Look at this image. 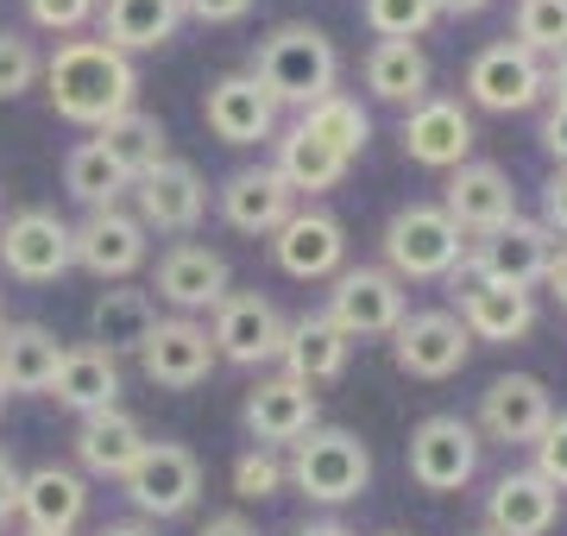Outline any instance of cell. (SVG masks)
Listing matches in <instances>:
<instances>
[{"label": "cell", "mask_w": 567, "mask_h": 536, "mask_svg": "<svg viewBox=\"0 0 567 536\" xmlns=\"http://www.w3.org/2000/svg\"><path fill=\"white\" fill-rule=\"evenodd\" d=\"M39 76H44L51 107H58L70 126H95V133H102L114 114L140 107L133 102V95H140V70H133V58L114 51V44H102V39L58 44V58L44 63Z\"/></svg>", "instance_id": "cell-1"}, {"label": "cell", "mask_w": 567, "mask_h": 536, "mask_svg": "<svg viewBox=\"0 0 567 536\" xmlns=\"http://www.w3.org/2000/svg\"><path fill=\"white\" fill-rule=\"evenodd\" d=\"M252 83L278 107H316L341 83V51H334V39H328L322 25L290 20V25H278V32L259 39V51H252Z\"/></svg>", "instance_id": "cell-2"}, {"label": "cell", "mask_w": 567, "mask_h": 536, "mask_svg": "<svg viewBox=\"0 0 567 536\" xmlns=\"http://www.w3.org/2000/svg\"><path fill=\"white\" fill-rule=\"evenodd\" d=\"M365 480H372V449L334 423H316L284 454V486H297L309 505H353L365 493Z\"/></svg>", "instance_id": "cell-3"}, {"label": "cell", "mask_w": 567, "mask_h": 536, "mask_svg": "<svg viewBox=\"0 0 567 536\" xmlns=\"http://www.w3.org/2000/svg\"><path fill=\"white\" fill-rule=\"evenodd\" d=\"M555 234H548L543 221H505V227H492V234H480V240H466L461 252V266H454V285H511V290H529V285H543V271L548 259H555Z\"/></svg>", "instance_id": "cell-4"}, {"label": "cell", "mask_w": 567, "mask_h": 536, "mask_svg": "<svg viewBox=\"0 0 567 536\" xmlns=\"http://www.w3.org/2000/svg\"><path fill=\"white\" fill-rule=\"evenodd\" d=\"M466 252V234L442 215V203H410L385 221V271L404 278H454Z\"/></svg>", "instance_id": "cell-5"}, {"label": "cell", "mask_w": 567, "mask_h": 536, "mask_svg": "<svg viewBox=\"0 0 567 536\" xmlns=\"http://www.w3.org/2000/svg\"><path fill=\"white\" fill-rule=\"evenodd\" d=\"M121 486L140 517H183L203 498V461L183 442H145L140 461L121 474Z\"/></svg>", "instance_id": "cell-6"}, {"label": "cell", "mask_w": 567, "mask_h": 536, "mask_svg": "<svg viewBox=\"0 0 567 536\" xmlns=\"http://www.w3.org/2000/svg\"><path fill=\"white\" fill-rule=\"evenodd\" d=\"M322 316L347 334V341H372V334L398 329L410 316V303H404V285H398L385 266H341Z\"/></svg>", "instance_id": "cell-7"}, {"label": "cell", "mask_w": 567, "mask_h": 536, "mask_svg": "<svg viewBox=\"0 0 567 536\" xmlns=\"http://www.w3.org/2000/svg\"><path fill=\"white\" fill-rule=\"evenodd\" d=\"M0 266L20 285H58L63 271L76 266L70 259V221L58 208H20L0 221Z\"/></svg>", "instance_id": "cell-8"}, {"label": "cell", "mask_w": 567, "mask_h": 536, "mask_svg": "<svg viewBox=\"0 0 567 536\" xmlns=\"http://www.w3.org/2000/svg\"><path fill=\"white\" fill-rule=\"evenodd\" d=\"M480 474V430L466 416H423L410 430V480L423 493H461Z\"/></svg>", "instance_id": "cell-9"}, {"label": "cell", "mask_w": 567, "mask_h": 536, "mask_svg": "<svg viewBox=\"0 0 567 536\" xmlns=\"http://www.w3.org/2000/svg\"><path fill=\"white\" fill-rule=\"evenodd\" d=\"M215 322H208V341H215V360H234V367H265L284 353V316L271 297L259 290H227L215 303Z\"/></svg>", "instance_id": "cell-10"}, {"label": "cell", "mask_w": 567, "mask_h": 536, "mask_svg": "<svg viewBox=\"0 0 567 536\" xmlns=\"http://www.w3.org/2000/svg\"><path fill=\"white\" fill-rule=\"evenodd\" d=\"M466 102L486 114H524L543 102V58H529L517 39L486 44L480 58L466 63Z\"/></svg>", "instance_id": "cell-11"}, {"label": "cell", "mask_w": 567, "mask_h": 536, "mask_svg": "<svg viewBox=\"0 0 567 536\" xmlns=\"http://www.w3.org/2000/svg\"><path fill=\"white\" fill-rule=\"evenodd\" d=\"M145 252H152V240H145L140 215H126V208H89V215L70 227V259H76L82 271H95L102 285L133 278V271L145 266Z\"/></svg>", "instance_id": "cell-12"}, {"label": "cell", "mask_w": 567, "mask_h": 536, "mask_svg": "<svg viewBox=\"0 0 567 536\" xmlns=\"http://www.w3.org/2000/svg\"><path fill=\"white\" fill-rule=\"evenodd\" d=\"M466 353H473V334L461 329L454 310H416L391 329V360L410 379H454L466 367Z\"/></svg>", "instance_id": "cell-13"}, {"label": "cell", "mask_w": 567, "mask_h": 536, "mask_svg": "<svg viewBox=\"0 0 567 536\" xmlns=\"http://www.w3.org/2000/svg\"><path fill=\"white\" fill-rule=\"evenodd\" d=\"M140 367L158 392H196L215 372V341L196 316H158V329L140 348Z\"/></svg>", "instance_id": "cell-14"}, {"label": "cell", "mask_w": 567, "mask_h": 536, "mask_svg": "<svg viewBox=\"0 0 567 536\" xmlns=\"http://www.w3.org/2000/svg\"><path fill=\"white\" fill-rule=\"evenodd\" d=\"M442 215L461 234H492V227L517 221V189H511V177L498 165H486V158H466V165L447 171V189H442Z\"/></svg>", "instance_id": "cell-15"}, {"label": "cell", "mask_w": 567, "mask_h": 536, "mask_svg": "<svg viewBox=\"0 0 567 536\" xmlns=\"http://www.w3.org/2000/svg\"><path fill=\"white\" fill-rule=\"evenodd\" d=\"M271 259H278L290 278H303V285L334 278V271L347 266V227L334 221L328 208H290L284 227L271 234Z\"/></svg>", "instance_id": "cell-16"}, {"label": "cell", "mask_w": 567, "mask_h": 536, "mask_svg": "<svg viewBox=\"0 0 567 536\" xmlns=\"http://www.w3.org/2000/svg\"><path fill=\"white\" fill-rule=\"evenodd\" d=\"M203 121L221 145H265L278 133V102L252 83V70H227L203 95Z\"/></svg>", "instance_id": "cell-17"}, {"label": "cell", "mask_w": 567, "mask_h": 536, "mask_svg": "<svg viewBox=\"0 0 567 536\" xmlns=\"http://www.w3.org/2000/svg\"><path fill=\"white\" fill-rule=\"evenodd\" d=\"M133 215H140V227L152 234H189V227L203 221V208H208V184H203V171L196 165H183V158H164L158 171H145L140 184H133Z\"/></svg>", "instance_id": "cell-18"}, {"label": "cell", "mask_w": 567, "mask_h": 536, "mask_svg": "<svg viewBox=\"0 0 567 536\" xmlns=\"http://www.w3.org/2000/svg\"><path fill=\"white\" fill-rule=\"evenodd\" d=\"M152 290H158L177 316H196V310H215L234 285H227V259L215 247H203V240H177V247L158 252V278H152Z\"/></svg>", "instance_id": "cell-19"}, {"label": "cell", "mask_w": 567, "mask_h": 536, "mask_svg": "<svg viewBox=\"0 0 567 536\" xmlns=\"http://www.w3.org/2000/svg\"><path fill=\"white\" fill-rule=\"evenodd\" d=\"M398 140H404V158H416L429 171H454L473 158V114L454 95H429V102H416L404 114Z\"/></svg>", "instance_id": "cell-20"}, {"label": "cell", "mask_w": 567, "mask_h": 536, "mask_svg": "<svg viewBox=\"0 0 567 536\" xmlns=\"http://www.w3.org/2000/svg\"><path fill=\"white\" fill-rule=\"evenodd\" d=\"M555 416L548 404V385L543 379H529V372H505V379H492L486 398H480V430L492 442H505V449H529L543 423Z\"/></svg>", "instance_id": "cell-21"}, {"label": "cell", "mask_w": 567, "mask_h": 536, "mask_svg": "<svg viewBox=\"0 0 567 536\" xmlns=\"http://www.w3.org/2000/svg\"><path fill=\"white\" fill-rule=\"evenodd\" d=\"M246 430H252V442L259 449H290L297 435L316 430V392L309 385H297V379H259L252 392H246Z\"/></svg>", "instance_id": "cell-22"}, {"label": "cell", "mask_w": 567, "mask_h": 536, "mask_svg": "<svg viewBox=\"0 0 567 536\" xmlns=\"http://www.w3.org/2000/svg\"><path fill=\"white\" fill-rule=\"evenodd\" d=\"M51 398H58L63 411H76V416L114 411V404H121V360H114V353H102L95 341L63 348L58 372H51Z\"/></svg>", "instance_id": "cell-23"}, {"label": "cell", "mask_w": 567, "mask_h": 536, "mask_svg": "<svg viewBox=\"0 0 567 536\" xmlns=\"http://www.w3.org/2000/svg\"><path fill=\"white\" fill-rule=\"evenodd\" d=\"M347 353H353V341H347L334 322H328L322 310L316 316H297V322H284V379H297V385H334L347 372Z\"/></svg>", "instance_id": "cell-24"}, {"label": "cell", "mask_w": 567, "mask_h": 536, "mask_svg": "<svg viewBox=\"0 0 567 536\" xmlns=\"http://www.w3.org/2000/svg\"><path fill=\"white\" fill-rule=\"evenodd\" d=\"M561 517V493L543 474H505L486 493V530L492 536H548Z\"/></svg>", "instance_id": "cell-25"}, {"label": "cell", "mask_w": 567, "mask_h": 536, "mask_svg": "<svg viewBox=\"0 0 567 536\" xmlns=\"http://www.w3.org/2000/svg\"><path fill=\"white\" fill-rule=\"evenodd\" d=\"M82 512H89V486H82L76 467H58L44 461L20 480V524L25 530H58V536H76Z\"/></svg>", "instance_id": "cell-26"}, {"label": "cell", "mask_w": 567, "mask_h": 536, "mask_svg": "<svg viewBox=\"0 0 567 536\" xmlns=\"http://www.w3.org/2000/svg\"><path fill=\"white\" fill-rule=\"evenodd\" d=\"M454 316L473 341H524L536 329V297L511 285H454Z\"/></svg>", "instance_id": "cell-27"}, {"label": "cell", "mask_w": 567, "mask_h": 536, "mask_svg": "<svg viewBox=\"0 0 567 536\" xmlns=\"http://www.w3.org/2000/svg\"><path fill=\"white\" fill-rule=\"evenodd\" d=\"M290 208H297V196L271 165H246L221 184V221L234 234H278Z\"/></svg>", "instance_id": "cell-28"}, {"label": "cell", "mask_w": 567, "mask_h": 536, "mask_svg": "<svg viewBox=\"0 0 567 536\" xmlns=\"http://www.w3.org/2000/svg\"><path fill=\"white\" fill-rule=\"evenodd\" d=\"M145 449V430H140V416L133 411H95V416H82L76 423V467L82 474H102V480H121L133 461H140Z\"/></svg>", "instance_id": "cell-29"}, {"label": "cell", "mask_w": 567, "mask_h": 536, "mask_svg": "<svg viewBox=\"0 0 567 536\" xmlns=\"http://www.w3.org/2000/svg\"><path fill=\"white\" fill-rule=\"evenodd\" d=\"M158 329V303H152V290H133V285H114L95 297V310H89V341L102 353H140L145 334Z\"/></svg>", "instance_id": "cell-30"}, {"label": "cell", "mask_w": 567, "mask_h": 536, "mask_svg": "<svg viewBox=\"0 0 567 536\" xmlns=\"http://www.w3.org/2000/svg\"><path fill=\"white\" fill-rule=\"evenodd\" d=\"M102 44L114 51H158V44L177 39L183 25V0H102Z\"/></svg>", "instance_id": "cell-31"}, {"label": "cell", "mask_w": 567, "mask_h": 536, "mask_svg": "<svg viewBox=\"0 0 567 536\" xmlns=\"http://www.w3.org/2000/svg\"><path fill=\"white\" fill-rule=\"evenodd\" d=\"M63 341L44 322H7L0 329V392H51Z\"/></svg>", "instance_id": "cell-32"}, {"label": "cell", "mask_w": 567, "mask_h": 536, "mask_svg": "<svg viewBox=\"0 0 567 536\" xmlns=\"http://www.w3.org/2000/svg\"><path fill=\"white\" fill-rule=\"evenodd\" d=\"M95 145L107 152V165L121 171L126 184H140L145 171H158L164 158H171V133H164V121L158 114H145V107L114 114V121L95 133Z\"/></svg>", "instance_id": "cell-33"}, {"label": "cell", "mask_w": 567, "mask_h": 536, "mask_svg": "<svg viewBox=\"0 0 567 536\" xmlns=\"http://www.w3.org/2000/svg\"><path fill=\"white\" fill-rule=\"evenodd\" d=\"M365 89H372L379 102L404 107V114L416 102H429V58H423V44L379 39V44H372V58H365Z\"/></svg>", "instance_id": "cell-34"}, {"label": "cell", "mask_w": 567, "mask_h": 536, "mask_svg": "<svg viewBox=\"0 0 567 536\" xmlns=\"http://www.w3.org/2000/svg\"><path fill=\"white\" fill-rule=\"evenodd\" d=\"M290 184V196H322V189H334L347 177V158L341 152H328L316 133H303V121L290 126L278 140V165H271Z\"/></svg>", "instance_id": "cell-35"}, {"label": "cell", "mask_w": 567, "mask_h": 536, "mask_svg": "<svg viewBox=\"0 0 567 536\" xmlns=\"http://www.w3.org/2000/svg\"><path fill=\"white\" fill-rule=\"evenodd\" d=\"M303 133H316V140L328 145V152H341L347 165L365 152V140H372V114H365L353 95H328V102H316V107H303Z\"/></svg>", "instance_id": "cell-36"}, {"label": "cell", "mask_w": 567, "mask_h": 536, "mask_svg": "<svg viewBox=\"0 0 567 536\" xmlns=\"http://www.w3.org/2000/svg\"><path fill=\"white\" fill-rule=\"evenodd\" d=\"M63 189H70L82 208H121V196H126L133 184H126L121 171L107 165L102 145L89 140V145H76V152L63 158Z\"/></svg>", "instance_id": "cell-37"}, {"label": "cell", "mask_w": 567, "mask_h": 536, "mask_svg": "<svg viewBox=\"0 0 567 536\" xmlns=\"http://www.w3.org/2000/svg\"><path fill=\"white\" fill-rule=\"evenodd\" d=\"M517 44L529 58H561L567 51V0H517Z\"/></svg>", "instance_id": "cell-38"}, {"label": "cell", "mask_w": 567, "mask_h": 536, "mask_svg": "<svg viewBox=\"0 0 567 536\" xmlns=\"http://www.w3.org/2000/svg\"><path fill=\"white\" fill-rule=\"evenodd\" d=\"M360 20L379 32V39H423L435 25V0H360Z\"/></svg>", "instance_id": "cell-39"}, {"label": "cell", "mask_w": 567, "mask_h": 536, "mask_svg": "<svg viewBox=\"0 0 567 536\" xmlns=\"http://www.w3.org/2000/svg\"><path fill=\"white\" fill-rule=\"evenodd\" d=\"M39 44L20 39V32H0V102H13V95H25V89L39 83Z\"/></svg>", "instance_id": "cell-40"}, {"label": "cell", "mask_w": 567, "mask_h": 536, "mask_svg": "<svg viewBox=\"0 0 567 536\" xmlns=\"http://www.w3.org/2000/svg\"><path fill=\"white\" fill-rule=\"evenodd\" d=\"M234 493L240 498H278L284 493V454L278 449H246L234 461Z\"/></svg>", "instance_id": "cell-41"}, {"label": "cell", "mask_w": 567, "mask_h": 536, "mask_svg": "<svg viewBox=\"0 0 567 536\" xmlns=\"http://www.w3.org/2000/svg\"><path fill=\"white\" fill-rule=\"evenodd\" d=\"M529 449H536V467H529V474H543L555 493H567V411L548 416L543 435H536Z\"/></svg>", "instance_id": "cell-42"}, {"label": "cell", "mask_w": 567, "mask_h": 536, "mask_svg": "<svg viewBox=\"0 0 567 536\" xmlns=\"http://www.w3.org/2000/svg\"><path fill=\"white\" fill-rule=\"evenodd\" d=\"M95 7L102 0H25V13H32L39 32H76V25L95 20Z\"/></svg>", "instance_id": "cell-43"}, {"label": "cell", "mask_w": 567, "mask_h": 536, "mask_svg": "<svg viewBox=\"0 0 567 536\" xmlns=\"http://www.w3.org/2000/svg\"><path fill=\"white\" fill-rule=\"evenodd\" d=\"M252 13V0H183V20H203V25H234Z\"/></svg>", "instance_id": "cell-44"}, {"label": "cell", "mask_w": 567, "mask_h": 536, "mask_svg": "<svg viewBox=\"0 0 567 536\" xmlns=\"http://www.w3.org/2000/svg\"><path fill=\"white\" fill-rule=\"evenodd\" d=\"M543 227L567 234V165H555V177L543 184Z\"/></svg>", "instance_id": "cell-45"}, {"label": "cell", "mask_w": 567, "mask_h": 536, "mask_svg": "<svg viewBox=\"0 0 567 536\" xmlns=\"http://www.w3.org/2000/svg\"><path fill=\"white\" fill-rule=\"evenodd\" d=\"M20 480H25V474H20V461L0 449V530L20 517Z\"/></svg>", "instance_id": "cell-46"}, {"label": "cell", "mask_w": 567, "mask_h": 536, "mask_svg": "<svg viewBox=\"0 0 567 536\" xmlns=\"http://www.w3.org/2000/svg\"><path fill=\"white\" fill-rule=\"evenodd\" d=\"M543 145L555 165H567V107H548L543 114Z\"/></svg>", "instance_id": "cell-47"}, {"label": "cell", "mask_w": 567, "mask_h": 536, "mask_svg": "<svg viewBox=\"0 0 567 536\" xmlns=\"http://www.w3.org/2000/svg\"><path fill=\"white\" fill-rule=\"evenodd\" d=\"M543 95H548V107H567V51H561V58H548V70H543Z\"/></svg>", "instance_id": "cell-48"}, {"label": "cell", "mask_w": 567, "mask_h": 536, "mask_svg": "<svg viewBox=\"0 0 567 536\" xmlns=\"http://www.w3.org/2000/svg\"><path fill=\"white\" fill-rule=\"evenodd\" d=\"M196 536H259V530H252V524H246L240 512H215V517H208V524H203Z\"/></svg>", "instance_id": "cell-49"}, {"label": "cell", "mask_w": 567, "mask_h": 536, "mask_svg": "<svg viewBox=\"0 0 567 536\" xmlns=\"http://www.w3.org/2000/svg\"><path fill=\"white\" fill-rule=\"evenodd\" d=\"M543 285H548V297L567 310V247H555V259H548V271H543Z\"/></svg>", "instance_id": "cell-50"}, {"label": "cell", "mask_w": 567, "mask_h": 536, "mask_svg": "<svg viewBox=\"0 0 567 536\" xmlns=\"http://www.w3.org/2000/svg\"><path fill=\"white\" fill-rule=\"evenodd\" d=\"M486 7L492 0H435V20H442V13L447 20H473V13H486Z\"/></svg>", "instance_id": "cell-51"}, {"label": "cell", "mask_w": 567, "mask_h": 536, "mask_svg": "<svg viewBox=\"0 0 567 536\" xmlns=\"http://www.w3.org/2000/svg\"><path fill=\"white\" fill-rule=\"evenodd\" d=\"M102 536H158V530H152V524H140V517H126V524H107Z\"/></svg>", "instance_id": "cell-52"}, {"label": "cell", "mask_w": 567, "mask_h": 536, "mask_svg": "<svg viewBox=\"0 0 567 536\" xmlns=\"http://www.w3.org/2000/svg\"><path fill=\"white\" fill-rule=\"evenodd\" d=\"M297 536H353V530H347V524H334V517H322V524H303Z\"/></svg>", "instance_id": "cell-53"}, {"label": "cell", "mask_w": 567, "mask_h": 536, "mask_svg": "<svg viewBox=\"0 0 567 536\" xmlns=\"http://www.w3.org/2000/svg\"><path fill=\"white\" fill-rule=\"evenodd\" d=\"M20 536H58V530H20Z\"/></svg>", "instance_id": "cell-54"}, {"label": "cell", "mask_w": 567, "mask_h": 536, "mask_svg": "<svg viewBox=\"0 0 567 536\" xmlns=\"http://www.w3.org/2000/svg\"><path fill=\"white\" fill-rule=\"evenodd\" d=\"M0 329H7V303H0Z\"/></svg>", "instance_id": "cell-55"}, {"label": "cell", "mask_w": 567, "mask_h": 536, "mask_svg": "<svg viewBox=\"0 0 567 536\" xmlns=\"http://www.w3.org/2000/svg\"><path fill=\"white\" fill-rule=\"evenodd\" d=\"M473 536H492V530H473Z\"/></svg>", "instance_id": "cell-56"}, {"label": "cell", "mask_w": 567, "mask_h": 536, "mask_svg": "<svg viewBox=\"0 0 567 536\" xmlns=\"http://www.w3.org/2000/svg\"><path fill=\"white\" fill-rule=\"evenodd\" d=\"M385 536H404V530H385Z\"/></svg>", "instance_id": "cell-57"}, {"label": "cell", "mask_w": 567, "mask_h": 536, "mask_svg": "<svg viewBox=\"0 0 567 536\" xmlns=\"http://www.w3.org/2000/svg\"><path fill=\"white\" fill-rule=\"evenodd\" d=\"M0 404H7V392H0Z\"/></svg>", "instance_id": "cell-58"}]
</instances>
